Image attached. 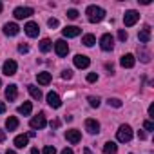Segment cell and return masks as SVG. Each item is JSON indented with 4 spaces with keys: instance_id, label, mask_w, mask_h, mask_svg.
Here are the masks:
<instances>
[{
    "instance_id": "obj_1",
    "label": "cell",
    "mask_w": 154,
    "mask_h": 154,
    "mask_svg": "<svg viewBox=\"0 0 154 154\" xmlns=\"http://www.w3.org/2000/svg\"><path fill=\"white\" fill-rule=\"evenodd\" d=\"M85 15H87V20L91 24H98L105 18V9H102L100 6H89L85 9Z\"/></svg>"
},
{
    "instance_id": "obj_2",
    "label": "cell",
    "mask_w": 154,
    "mask_h": 154,
    "mask_svg": "<svg viewBox=\"0 0 154 154\" xmlns=\"http://www.w3.org/2000/svg\"><path fill=\"white\" fill-rule=\"evenodd\" d=\"M116 138H118V141H122V143L131 141V140H132V129H131V125H127V123L120 125V129H118V132H116Z\"/></svg>"
},
{
    "instance_id": "obj_3",
    "label": "cell",
    "mask_w": 154,
    "mask_h": 154,
    "mask_svg": "<svg viewBox=\"0 0 154 154\" xmlns=\"http://www.w3.org/2000/svg\"><path fill=\"white\" fill-rule=\"evenodd\" d=\"M138 20H140V13L134 11V9H131V11H127V13L123 15V24H125V27H132Z\"/></svg>"
},
{
    "instance_id": "obj_4",
    "label": "cell",
    "mask_w": 154,
    "mask_h": 154,
    "mask_svg": "<svg viewBox=\"0 0 154 154\" xmlns=\"http://www.w3.org/2000/svg\"><path fill=\"white\" fill-rule=\"evenodd\" d=\"M100 47H102L103 51H112V47H114V38H112L109 33H105V35L100 38Z\"/></svg>"
},
{
    "instance_id": "obj_5",
    "label": "cell",
    "mask_w": 154,
    "mask_h": 154,
    "mask_svg": "<svg viewBox=\"0 0 154 154\" xmlns=\"http://www.w3.org/2000/svg\"><path fill=\"white\" fill-rule=\"evenodd\" d=\"M47 125V120H45V114L44 112H40L38 116H33L31 118V127L33 129H44Z\"/></svg>"
},
{
    "instance_id": "obj_6",
    "label": "cell",
    "mask_w": 154,
    "mask_h": 154,
    "mask_svg": "<svg viewBox=\"0 0 154 154\" xmlns=\"http://www.w3.org/2000/svg\"><path fill=\"white\" fill-rule=\"evenodd\" d=\"M24 31H26V35H27V36L35 38V36H38L40 27H38V24H36V22H27V24L24 26Z\"/></svg>"
},
{
    "instance_id": "obj_7",
    "label": "cell",
    "mask_w": 154,
    "mask_h": 154,
    "mask_svg": "<svg viewBox=\"0 0 154 154\" xmlns=\"http://www.w3.org/2000/svg\"><path fill=\"white\" fill-rule=\"evenodd\" d=\"M54 51H56L58 56H67V53H69L67 42H65V40H56V42H54Z\"/></svg>"
},
{
    "instance_id": "obj_8",
    "label": "cell",
    "mask_w": 154,
    "mask_h": 154,
    "mask_svg": "<svg viewBox=\"0 0 154 154\" xmlns=\"http://www.w3.org/2000/svg\"><path fill=\"white\" fill-rule=\"evenodd\" d=\"M33 13H35V11H33L31 8H17L13 15H15V18H17V20H22V18H29Z\"/></svg>"
},
{
    "instance_id": "obj_9",
    "label": "cell",
    "mask_w": 154,
    "mask_h": 154,
    "mask_svg": "<svg viewBox=\"0 0 154 154\" xmlns=\"http://www.w3.org/2000/svg\"><path fill=\"white\" fill-rule=\"evenodd\" d=\"M85 131L89 134H98L100 132V123L96 120H93V118H87L85 120Z\"/></svg>"
},
{
    "instance_id": "obj_10",
    "label": "cell",
    "mask_w": 154,
    "mask_h": 154,
    "mask_svg": "<svg viewBox=\"0 0 154 154\" xmlns=\"http://www.w3.org/2000/svg\"><path fill=\"white\" fill-rule=\"evenodd\" d=\"M72 60H74V65L78 67V69H85V67H89V63H91V60H89L85 54H76Z\"/></svg>"
},
{
    "instance_id": "obj_11",
    "label": "cell",
    "mask_w": 154,
    "mask_h": 154,
    "mask_svg": "<svg viewBox=\"0 0 154 154\" xmlns=\"http://www.w3.org/2000/svg\"><path fill=\"white\" fill-rule=\"evenodd\" d=\"M65 138H67V141H69V143L76 145V143H78V141L82 140V134H80V131L71 129V131H67V132H65Z\"/></svg>"
},
{
    "instance_id": "obj_12",
    "label": "cell",
    "mask_w": 154,
    "mask_h": 154,
    "mask_svg": "<svg viewBox=\"0 0 154 154\" xmlns=\"http://www.w3.org/2000/svg\"><path fill=\"white\" fill-rule=\"evenodd\" d=\"M134 63H136V58H134V54H131V53L123 54V56H122V60H120V65H122V67H125V69L134 67Z\"/></svg>"
},
{
    "instance_id": "obj_13",
    "label": "cell",
    "mask_w": 154,
    "mask_h": 154,
    "mask_svg": "<svg viewBox=\"0 0 154 154\" xmlns=\"http://www.w3.org/2000/svg\"><path fill=\"white\" fill-rule=\"evenodd\" d=\"M17 62L15 60H8L6 63H4V67H2V72L6 74V76H13L15 72H17Z\"/></svg>"
},
{
    "instance_id": "obj_14",
    "label": "cell",
    "mask_w": 154,
    "mask_h": 154,
    "mask_svg": "<svg viewBox=\"0 0 154 154\" xmlns=\"http://www.w3.org/2000/svg\"><path fill=\"white\" fill-rule=\"evenodd\" d=\"M62 33H63V36H67V38H74V36H78V35L82 33V29L76 27V26H67V27L62 29Z\"/></svg>"
},
{
    "instance_id": "obj_15",
    "label": "cell",
    "mask_w": 154,
    "mask_h": 154,
    "mask_svg": "<svg viewBox=\"0 0 154 154\" xmlns=\"http://www.w3.org/2000/svg\"><path fill=\"white\" fill-rule=\"evenodd\" d=\"M47 103H49V107H53V109H58L60 105H62V100H60V96L56 94V93H49L47 94Z\"/></svg>"
},
{
    "instance_id": "obj_16",
    "label": "cell",
    "mask_w": 154,
    "mask_h": 154,
    "mask_svg": "<svg viewBox=\"0 0 154 154\" xmlns=\"http://www.w3.org/2000/svg\"><path fill=\"white\" fill-rule=\"evenodd\" d=\"M138 38H140V42H141V44H149V42H150V27H149V26H145V27L138 33Z\"/></svg>"
},
{
    "instance_id": "obj_17",
    "label": "cell",
    "mask_w": 154,
    "mask_h": 154,
    "mask_svg": "<svg viewBox=\"0 0 154 154\" xmlns=\"http://www.w3.org/2000/svg\"><path fill=\"white\" fill-rule=\"evenodd\" d=\"M17 96H18V91H17V85H15V84H11V85H8V87H6V98H8L9 102H15V100H17Z\"/></svg>"
},
{
    "instance_id": "obj_18",
    "label": "cell",
    "mask_w": 154,
    "mask_h": 154,
    "mask_svg": "<svg viewBox=\"0 0 154 154\" xmlns=\"http://www.w3.org/2000/svg\"><path fill=\"white\" fill-rule=\"evenodd\" d=\"M18 31H20V27H18L17 24H13V22L4 26V33H6L8 36H17V35H18Z\"/></svg>"
},
{
    "instance_id": "obj_19",
    "label": "cell",
    "mask_w": 154,
    "mask_h": 154,
    "mask_svg": "<svg viewBox=\"0 0 154 154\" xmlns=\"http://www.w3.org/2000/svg\"><path fill=\"white\" fill-rule=\"evenodd\" d=\"M27 91H29V94H31L35 100H42V96H44L42 91H40V87H36V85H33V84L27 85Z\"/></svg>"
},
{
    "instance_id": "obj_20",
    "label": "cell",
    "mask_w": 154,
    "mask_h": 154,
    "mask_svg": "<svg viewBox=\"0 0 154 154\" xmlns=\"http://www.w3.org/2000/svg\"><path fill=\"white\" fill-rule=\"evenodd\" d=\"M31 111H33L31 102H24V103L18 107V114H22V116H29V114H31Z\"/></svg>"
},
{
    "instance_id": "obj_21",
    "label": "cell",
    "mask_w": 154,
    "mask_h": 154,
    "mask_svg": "<svg viewBox=\"0 0 154 154\" xmlns=\"http://www.w3.org/2000/svg\"><path fill=\"white\" fill-rule=\"evenodd\" d=\"M36 80L40 85H47L51 82V72H38L36 74Z\"/></svg>"
},
{
    "instance_id": "obj_22",
    "label": "cell",
    "mask_w": 154,
    "mask_h": 154,
    "mask_svg": "<svg viewBox=\"0 0 154 154\" xmlns=\"http://www.w3.org/2000/svg\"><path fill=\"white\" fill-rule=\"evenodd\" d=\"M17 127H18V118L17 116H9L6 120V129L8 131H17Z\"/></svg>"
},
{
    "instance_id": "obj_23",
    "label": "cell",
    "mask_w": 154,
    "mask_h": 154,
    "mask_svg": "<svg viewBox=\"0 0 154 154\" xmlns=\"http://www.w3.org/2000/svg\"><path fill=\"white\" fill-rule=\"evenodd\" d=\"M27 140H29L27 134H20V136H17V138H15V147H17V149H24V147L27 145Z\"/></svg>"
},
{
    "instance_id": "obj_24",
    "label": "cell",
    "mask_w": 154,
    "mask_h": 154,
    "mask_svg": "<svg viewBox=\"0 0 154 154\" xmlns=\"http://www.w3.org/2000/svg\"><path fill=\"white\" fill-rule=\"evenodd\" d=\"M116 150H118V145H116L114 141H107V143L103 145V152H105V154H116Z\"/></svg>"
},
{
    "instance_id": "obj_25",
    "label": "cell",
    "mask_w": 154,
    "mask_h": 154,
    "mask_svg": "<svg viewBox=\"0 0 154 154\" xmlns=\"http://www.w3.org/2000/svg\"><path fill=\"white\" fill-rule=\"evenodd\" d=\"M82 44H84L85 47H93V45L96 44V38H94V35H85V36L82 38Z\"/></svg>"
},
{
    "instance_id": "obj_26",
    "label": "cell",
    "mask_w": 154,
    "mask_h": 154,
    "mask_svg": "<svg viewBox=\"0 0 154 154\" xmlns=\"http://www.w3.org/2000/svg\"><path fill=\"white\" fill-rule=\"evenodd\" d=\"M53 49V44H51V40L49 38H44L42 42H40V51L42 53H49Z\"/></svg>"
},
{
    "instance_id": "obj_27",
    "label": "cell",
    "mask_w": 154,
    "mask_h": 154,
    "mask_svg": "<svg viewBox=\"0 0 154 154\" xmlns=\"http://www.w3.org/2000/svg\"><path fill=\"white\" fill-rule=\"evenodd\" d=\"M107 103H109L111 107H116V109H120V107H122V100H118V98H109V100H107Z\"/></svg>"
},
{
    "instance_id": "obj_28",
    "label": "cell",
    "mask_w": 154,
    "mask_h": 154,
    "mask_svg": "<svg viewBox=\"0 0 154 154\" xmlns=\"http://www.w3.org/2000/svg\"><path fill=\"white\" fill-rule=\"evenodd\" d=\"M89 105L91 107H100V98L98 96H89Z\"/></svg>"
},
{
    "instance_id": "obj_29",
    "label": "cell",
    "mask_w": 154,
    "mask_h": 154,
    "mask_svg": "<svg viewBox=\"0 0 154 154\" xmlns=\"http://www.w3.org/2000/svg\"><path fill=\"white\" fill-rule=\"evenodd\" d=\"M78 11H76V9H67V18H71V20H76V18H78Z\"/></svg>"
},
{
    "instance_id": "obj_30",
    "label": "cell",
    "mask_w": 154,
    "mask_h": 154,
    "mask_svg": "<svg viewBox=\"0 0 154 154\" xmlns=\"http://www.w3.org/2000/svg\"><path fill=\"white\" fill-rule=\"evenodd\" d=\"M62 78H63V80H71V78H72V71H71V69H65V71L62 72Z\"/></svg>"
},
{
    "instance_id": "obj_31",
    "label": "cell",
    "mask_w": 154,
    "mask_h": 154,
    "mask_svg": "<svg viewBox=\"0 0 154 154\" xmlns=\"http://www.w3.org/2000/svg\"><path fill=\"white\" fill-rule=\"evenodd\" d=\"M47 26H49L51 29H54V27H58V26H60V22H58L56 18H49V20H47Z\"/></svg>"
},
{
    "instance_id": "obj_32",
    "label": "cell",
    "mask_w": 154,
    "mask_h": 154,
    "mask_svg": "<svg viewBox=\"0 0 154 154\" xmlns=\"http://www.w3.org/2000/svg\"><path fill=\"white\" fill-rule=\"evenodd\" d=\"M96 80H98V74H96V72H89V74H87V82H89V84H93V82H96Z\"/></svg>"
},
{
    "instance_id": "obj_33",
    "label": "cell",
    "mask_w": 154,
    "mask_h": 154,
    "mask_svg": "<svg viewBox=\"0 0 154 154\" xmlns=\"http://www.w3.org/2000/svg\"><path fill=\"white\" fill-rule=\"evenodd\" d=\"M127 36H129V35H127V31H125V29H120V31H118V38H120L122 42H125V40H127Z\"/></svg>"
},
{
    "instance_id": "obj_34",
    "label": "cell",
    "mask_w": 154,
    "mask_h": 154,
    "mask_svg": "<svg viewBox=\"0 0 154 154\" xmlns=\"http://www.w3.org/2000/svg\"><path fill=\"white\" fill-rule=\"evenodd\" d=\"M143 127H145V131H154V123L150 120H145L143 122Z\"/></svg>"
},
{
    "instance_id": "obj_35",
    "label": "cell",
    "mask_w": 154,
    "mask_h": 154,
    "mask_svg": "<svg viewBox=\"0 0 154 154\" xmlns=\"http://www.w3.org/2000/svg\"><path fill=\"white\" fill-rule=\"evenodd\" d=\"M44 154H56V149L51 147V145H45L44 147Z\"/></svg>"
},
{
    "instance_id": "obj_36",
    "label": "cell",
    "mask_w": 154,
    "mask_h": 154,
    "mask_svg": "<svg viewBox=\"0 0 154 154\" xmlns=\"http://www.w3.org/2000/svg\"><path fill=\"white\" fill-rule=\"evenodd\" d=\"M18 51H20L22 54H26V53H29V45H27V44H20V45H18Z\"/></svg>"
},
{
    "instance_id": "obj_37",
    "label": "cell",
    "mask_w": 154,
    "mask_h": 154,
    "mask_svg": "<svg viewBox=\"0 0 154 154\" xmlns=\"http://www.w3.org/2000/svg\"><path fill=\"white\" fill-rule=\"evenodd\" d=\"M149 116H150V118H154V103H150V105H149Z\"/></svg>"
},
{
    "instance_id": "obj_38",
    "label": "cell",
    "mask_w": 154,
    "mask_h": 154,
    "mask_svg": "<svg viewBox=\"0 0 154 154\" xmlns=\"http://www.w3.org/2000/svg\"><path fill=\"white\" fill-rule=\"evenodd\" d=\"M58 127H60V122L58 120H53L51 122V129H58Z\"/></svg>"
},
{
    "instance_id": "obj_39",
    "label": "cell",
    "mask_w": 154,
    "mask_h": 154,
    "mask_svg": "<svg viewBox=\"0 0 154 154\" xmlns=\"http://www.w3.org/2000/svg\"><path fill=\"white\" fill-rule=\"evenodd\" d=\"M6 109H8V107H6V103H4V102H0V114H4V112H6Z\"/></svg>"
},
{
    "instance_id": "obj_40",
    "label": "cell",
    "mask_w": 154,
    "mask_h": 154,
    "mask_svg": "<svg viewBox=\"0 0 154 154\" xmlns=\"http://www.w3.org/2000/svg\"><path fill=\"white\" fill-rule=\"evenodd\" d=\"M4 140H6V131L0 129V141H4Z\"/></svg>"
},
{
    "instance_id": "obj_41",
    "label": "cell",
    "mask_w": 154,
    "mask_h": 154,
    "mask_svg": "<svg viewBox=\"0 0 154 154\" xmlns=\"http://www.w3.org/2000/svg\"><path fill=\"white\" fill-rule=\"evenodd\" d=\"M138 136H140V140H145V138H147V134H145L143 131H138Z\"/></svg>"
},
{
    "instance_id": "obj_42",
    "label": "cell",
    "mask_w": 154,
    "mask_h": 154,
    "mask_svg": "<svg viewBox=\"0 0 154 154\" xmlns=\"http://www.w3.org/2000/svg\"><path fill=\"white\" fill-rule=\"evenodd\" d=\"M60 154H74V152H72V149H63Z\"/></svg>"
},
{
    "instance_id": "obj_43",
    "label": "cell",
    "mask_w": 154,
    "mask_h": 154,
    "mask_svg": "<svg viewBox=\"0 0 154 154\" xmlns=\"http://www.w3.org/2000/svg\"><path fill=\"white\" fill-rule=\"evenodd\" d=\"M31 154H42V152H40L36 147H33V149H31Z\"/></svg>"
},
{
    "instance_id": "obj_44",
    "label": "cell",
    "mask_w": 154,
    "mask_h": 154,
    "mask_svg": "<svg viewBox=\"0 0 154 154\" xmlns=\"http://www.w3.org/2000/svg\"><path fill=\"white\" fill-rule=\"evenodd\" d=\"M36 136V132L35 131H29V134H27V138H35Z\"/></svg>"
},
{
    "instance_id": "obj_45",
    "label": "cell",
    "mask_w": 154,
    "mask_h": 154,
    "mask_svg": "<svg viewBox=\"0 0 154 154\" xmlns=\"http://www.w3.org/2000/svg\"><path fill=\"white\" fill-rule=\"evenodd\" d=\"M6 154H17V152H15V150H8Z\"/></svg>"
},
{
    "instance_id": "obj_46",
    "label": "cell",
    "mask_w": 154,
    "mask_h": 154,
    "mask_svg": "<svg viewBox=\"0 0 154 154\" xmlns=\"http://www.w3.org/2000/svg\"><path fill=\"white\" fill-rule=\"evenodd\" d=\"M2 9H4V6H2V2H0V11H2Z\"/></svg>"
},
{
    "instance_id": "obj_47",
    "label": "cell",
    "mask_w": 154,
    "mask_h": 154,
    "mask_svg": "<svg viewBox=\"0 0 154 154\" xmlns=\"http://www.w3.org/2000/svg\"><path fill=\"white\" fill-rule=\"evenodd\" d=\"M85 154H91V150H87V149H85Z\"/></svg>"
},
{
    "instance_id": "obj_48",
    "label": "cell",
    "mask_w": 154,
    "mask_h": 154,
    "mask_svg": "<svg viewBox=\"0 0 154 154\" xmlns=\"http://www.w3.org/2000/svg\"><path fill=\"white\" fill-rule=\"evenodd\" d=\"M0 85H2V80H0Z\"/></svg>"
}]
</instances>
